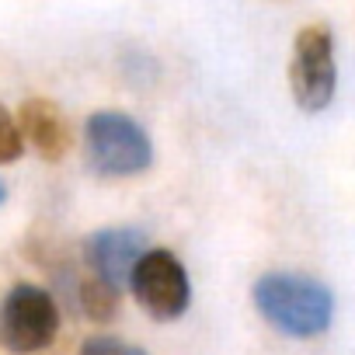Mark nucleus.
I'll return each mask as SVG.
<instances>
[{
  "label": "nucleus",
  "instance_id": "nucleus-5",
  "mask_svg": "<svg viewBox=\"0 0 355 355\" xmlns=\"http://www.w3.org/2000/svg\"><path fill=\"white\" fill-rule=\"evenodd\" d=\"M289 87H293V101L303 112H324L331 105L338 87V63H334V39L324 25H306L296 35Z\"/></svg>",
  "mask_w": 355,
  "mask_h": 355
},
{
  "label": "nucleus",
  "instance_id": "nucleus-7",
  "mask_svg": "<svg viewBox=\"0 0 355 355\" xmlns=\"http://www.w3.org/2000/svg\"><path fill=\"white\" fill-rule=\"evenodd\" d=\"M18 122H21V132L35 146L39 157H46V160H63L67 157L73 136H70V122H67V115L60 112L56 101L28 98L18 108Z\"/></svg>",
  "mask_w": 355,
  "mask_h": 355
},
{
  "label": "nucleus",
  "instance_id": "nucleus-2",
  "mask_svg": "<svg viewBox=\"0 0 355 355\" xmlns=\"http://www.w3.org/2000/svg\"><path fill=\"white\" fill-rule=\"evenodd\" d=\"M87 164L105 178H132L153 164V143L146 129L125 112H94L84 122Z\"/></svg>",
  "mask_w": 355,
  "mask_h": 355
},
{
  "label": "nucleus",
  "instance_id": "nucleus-11",
  "mask_svg": "<svg viewBox=\"0 0 355 355\" xmlns=\"http://www.w3.org/2000/svg\"><path fill=\"white\" fill-rule=\"evenodd\" d=\"M0 202H4V185H0Z\"/></svg>",
  "mask_w": 355,
  "mask_h": 355
},
{
  "label": "nucleus",
  "instance_id": "nucleus-9",
  "mask_svg": "<svg viewBox=\"0 0 355 355\" xmlns=\"http://www.w3.org/2000/svg\"><path fill=\"white\" fill-rule=\"evenodd\" d=\"M25 153V132H21V122L0 105V164H11Z\"/></svg>",
  "mask_w": 355,
  "mask_h": 355
},
{
  "label": "nucleus",
  "instance_id": "nucleus-1",
  "mask_svg": "<svg viewBox=\"0 0 355 355\" xmlns=\"http://www.w3.org/2000/svg\"><path fill=\"white\" fill-rule=\"evenodd\" d=\"M258 313L289 338H317L331 327L334 296L331 289L300 272H268L254 282Z\"/></svg>",
  "mask_w": 355,
  "mask_h": 355
},
{
  "label": "nucleus",
  "instance_id": "nucleus-8",
  "mask_svg": "<svg viewBox=\"0 0 355 355\" xmlns=\"http://www.w3.org/2000/svg\"><path fill=\"white\" fill-rule=\"evenodd\" d=\"M119 303H122V289L94 272H87L80 282H77V306L87 320L94 324H105L119 313Z\"/></svg>",
  "mask_w": 355,
  "mask_h": 355
},
{
  "label": "nucleus",
  "instance_id": "nucleus-3",
  "mask_svg": "<svg viewBox=\"0 0 355 355\" xmlns=\"http://www.w3.org/2000/svg\"><path fill=\"white\" fill-rule=\"evenodd\" d=\"M60 331V306L49 289L21 282L0 300V348L11 355H35L53 345Z\"/></svg>",
  "mask_w": 355,
  "mask_h": 355
},
{
  "label": "nucleus",
  "instance_id": "nucleus-10",
  "mask_svg": "<svg viewBox=\"0 0 355 355\" xmlns=\"http://www.w3.org/2000/svg\"><path fill=\"white\" fill-rule=\"evenodd\" d=\"M80 355H150V352L132 345V341L112 338V334H94L80 345Z\"/></svg>",
  "mask_w": 355,
  "mask_h": 355
},
{
  "label": "nucleus",
  "instance_id": "nucleus-4",
  "mask_svg": "<svg viewBox=\"0 0 355 355\" xmlns=\"http://www.w3.org/2000/svg\"><path fill=\"white\" fill-rule=\"evenodd\" d=\"M129 289L153 320H178L192 303L189 272L167 248H150L139 258V265L132 268Z\"/></svg>",
  "mask_w": 355,
  "mask_h": 355
},
{
  "label": "nucleus",
  "instance_id": "nucleus-6",
  "mask_svg": "<svg viewBox=\"0 0 355 355\" xmlns=\"http://www.w3.org/2000/svg\"><path fill=\"white\" fill-rule=\"evenodd\" d=\"M146 234L136 227H105L84 241V261L94 275L115 282L119 289L132 279V268L146 254Z\"/></svg>",
  "mask_w": 355,
  "mask_h": 355
}]
</instances>
